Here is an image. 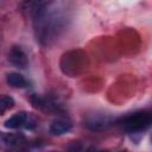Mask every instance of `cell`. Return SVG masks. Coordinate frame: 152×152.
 Wrapping results in <instances>:
<instances>
[{
  "instance_id": "cell-1",
  "label": "cell",
  "mask_w": 152,
  "mask_h": 152,
  "mask_svg": "<svg viewBox=\"0 0 152 152\" xmlns=\"http://www.w3.org/2000/svg\"><path fill=\"white\" fill-rule=\"evenodd\" d=\"M119 124L128 132H140L151 125V114L148 112H137L121 119Z\"/></svg>"
},
{
  "instance_id": "cell-2",
  "label": "cell",
  "mask_w": 152,
  "mask_h": 152,
  "mask_svg": "<svg viewBox=\"0 0 152 152\" xmlns=\"http://www.w3.org/2000/svg\"><path fill=\"white\" fill-rule=\"evenodd\" d=\"M25 142V137L21 133H1L0 132V147L12 148L18 147Z\"/></svg>"
},
{
  "instance_id": "cell-3",
  "label": "cell",
  "mask_w": 152,
  "mask_h": 152,
  "mask_svg": "<svg viewBox=\"0 0 152 152\" xmlns=\"http://www.w3.org/2000/svg\"><path fill=\"white\" fill-rule=\"evenodd\" d=\"M8 59L13 65H15L17 68H21V69H25L28 64L27 56L20 46H13L11 49L8 53Z\"/></svg>"
},
{
  "instance_id": "cell-4",
  "label": "cell",
  "mask_w": 152,
  "mask_h": 152,
  "mask_svg": "<svg viewBox=\"0 0 152 152\" xmlns=\"http://www.w3.org/2000/svg\"><path fill=\"white\" fill-rule=\"evenodd\" d=\"M110 124H112L110 118L107 115H101V114H93V115L88 116L86 120V125L90 129H94V131L103 129L107 126H109Z\"/></svg>"
},
{
  "instance_id": "cell-5",
  "label": "cell",
  "mask_w": 152,
  "mask_h": 152,
  "mask_svg": "<svg viewBox=\"0 0 152 152\" xmlns=\"http://www.w3.org/2000/svg\"><path fill=\"white\" fill-rule=\"evenodd\" d=\"M72 127L71 121L68 118H58L52 121L50 125V133L53 135H62L66 132H69Z\"/></svg>"
},
{
  "instance_id": "cell-6",
  "label": "cell",
  "mask_w": 152,
  "mask_h": 152,
  "mask_svg": "<svg viewBox=\"0 0 152 152\" xmlns=\"http://www.w3.org/2000/svg\"><path fill=\"white\" fill-rule=\"evenodd\" d=\"M27 118H28V114H27L26 112L15 113L14 115H12L10 119H7V120L5 121V127H6V128H11V129L19 128V127H21V126L25 125Z\"/></svg>"
},
{
  "instance_id": "cell-7",
  "label": "cell",
  "mask_w": 152,
  "mask_h": 152,
  "mask_svg": "<svg viewBox=\"0 0 152 152\" xmlns=\"http://www.w3.org/2000/svg\"><path fill=\"white\" fill-rule=\"evenodd\" d=\"M7 83L13 88H24L27 86V81L19 72H11L7 75Z\"/></svg>"
},
{
  "instance_id": "cell-8",
  "label": "cell",
  "mask_w": 152,
  "mask_h": 152,
  "mask_svg": "<svg viewBox=\"0 0 152 152\" xmlns=\"http://www.w3.org/2000/svg\"><path fill=\"white\" fill-rule=\"evenodd\" d=\"M14 106V100L10 95L0 96V115H2L7 109H11Z\"/></svg>"
},
{
  "instance_id": "cell-9",
  "label": "cell",
  "mask_w": 152,
  "mask_h": 152,
  "mask_svg": "<svg viewBox=\"0 0 152 152\" xmlns=\"http://www.w3.org/2000/svg\"><path fill=\"white\" fill-rule=\"evenodd\" d=\"M15 152H28V151H25V150H21V151H15Z\"/></svg>"
},
{
  "instance_id": "cell-10",
  "label": "cell",
  "mask_w": 152,
  "mask_h": 152,
  "mask_svg": "<svg viewBox=\"0 0 152 152\" xmlns=\"http://www.w3.org/2000/svg\"><path fill=\"white\" fill-rule=\"evenodd\" d=\"M100 152H104V151H100Z\"/></svg>"
}]
</instances>
